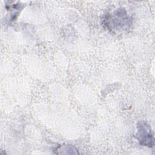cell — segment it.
<instances>
[{
  "instance_id": "1",
  "label": "cell",
  "mask_w": 155,
  "mask_h": 155,
  "mask_svg": "<svg viewBox=\"0 0 155 155\" xmlns=\"http://www.w3.org/2000/svg\"><path fill=\"white\" fill-rule=\"evenodd\" d=\"M133 19L126 9L120 7L107 13L103 19L106 28L113 34L127 32L132 25Z\"/></svg>"
},
{
  "instance_id": "2",
  "label": "cell",
  "mask_w": 155,
  "mask_h": 155,
  "mask_svg": "<svg viewBox=\"0 0 155 155\" xmlns=\"http://www.w3.org/2000/svg\"><path fill=\"white\" fill-rule=\"evenodd\" d=\"M136 138L140 145L148 148L154 147V136L150 125L145 121L137 123Z\"/></svg>"
},
{
  "instance_id": "3",
  "label": "cell",
  "mask_w": 155,
  "mask_h": 155,
  "mask_svg": "<svg viewBox=\"0 0 155 155\" xmlns=\"http://www.w3.org/2000/svg\"><path fill=\"white\" fill-rule=\"evenodd\" d=\"M56 154H78V150L73 146L71 145H59L58 146L55 150Z\"/></svg>"
}]
</instances>
